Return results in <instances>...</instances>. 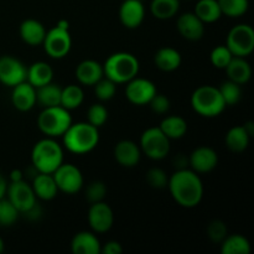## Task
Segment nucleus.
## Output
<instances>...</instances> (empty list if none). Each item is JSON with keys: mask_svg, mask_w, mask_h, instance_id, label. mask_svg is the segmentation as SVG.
Masks as SVG:
<instances>
[{"mask_svg": "<svg viewBox=\"0 0 254 254\" xmlns=\"http://www.w3.org/2000/svg\"><path fill=\"white\" fill-rule=\"evenodd\" d=\"M10 179H11V183H16V181L24 180V174L20 170H12L10 173Z\"/></svg>", "mask_w": 254, "mask_h": 254, "instance_id": "obj_48", "label": "nucleus"}, {"mask_svg": "<svg viewBox=\"0 0 254 254\" xmlns=\"http://www.w3.org/2000/svg\"><path fill=\"white\" fill-rule=\"evenodd\" d=\"M207 235L210 240L215 243H221L227 236V227L225 222L220 220L211 221L207 227Z\"/></svg>", "mask_w": 254, "mask_h": 254, "instance_id": "obj_42", "label": "nucleus"}, {"mask_svg": "<svg viewBox=\"0 0 254 254\" xmlns=\"http://www.w3.org/2000/svg\"><path fill=\"white\" fill-rule=\"evenodd\" d=\"M146 181H148V184L151 188L160 190V189L168 188L169 178L163 169L151 168L150 170L146 173Z\"/></svg>", "mask_w": 254, "mask_h": 254, "instance_id": "obj_41", "label": "nucleus"}, {"mask_svg": "<svg viewBox=\"0 0 254 254\" xmlns=\"http://www.w3.org/2000/svg\"><path fill=\"white\" fill-rule=\"evenodd\" d=\"M145 17V9L140 0H124L119 9V19L128 29H136Z\"/></svg>", "mask_w": 254, "mask_h": 254, "instance_id": "obj_16", "label": "nucleus"}, {"mask_svg": "<svg viewBox=\"0 0 254 254\" xmlns=\"http://www.w3.org/2000/svg\"><path fill=\"white\" fill-rule=\"evenodd\" d=\"M103 76V66L94 60H84L76 68L77 79L83 86H94Z\"/></svg>", "mask_w": 254, "mask_h": 254, "instance_id": "obj_20", "label": "nucleus"}, {"mask_svg": "<svg viewBox=\"0 0 254 254\" xmlns=\"http://www.w3.org/2000/svg\"><path fill=\"white\" fill-rule=\"evenodd\" d=\"M149 106L150 108L153 109V112L158 114H164L170 109V101L166 96L164 94H158L156 93L155 96L151 98V101L149 102Z\"/></svg>", "mask_w": 254, "mask_h": 254, "instance_id": "obj_43", "label": "nucleus"}, {"mask_svg": "<svg viewBox=\"0 0 254 254\" xmlns=\"http://www.w3.org/2000/svg\"><path fill=\"white\" fill-rule=\"evenodd\" d=\"M62 136L67 150L78 155L92 151L98 145L99 141L98 128L89 124L88 122L72 123Z\"/></svg>", "mask_w": 254, "mask_h": 254, "instance_id": "obj_2", "label": "nucleus"}, {"mask_svg": "<svg viewBox=\"0 0 254 254\" xmlns=\"http://www.w3.org/2000/svg\"><path fill=\"white\" fill-rule=\"evenodd\" d=\"M24 215L26 216V217L29 218V220L35 221V220H39V218L41 217L42 211H41V208H40V206L37 205V203H35V205L32 206V207L30 208L29 211H26V212L24 213Z\"/></svg>", "mask_w": 254, "mask_h": 254, "instance_id": "obj_45", "label": "nucleus"}, {"mask_svg": "<svg viewBox=\"0 0 254 254\" xmlns=\"http://www.w3.org/2000/svg\"><path fill=\"white\" fill-rule=\"evenodd\" d=\"M140 146L131 140H122L114 148V158L124 168H134L140 160Z\"/></svg>", "mask_w": 254, "mask_h": 254, "instance_id": "obj_19", "label": "nucleus"}, {"mask_svg": "<svg viewBox=\"0 0 254 254\" xmlns=\"http://www.w3.org/2000/svg\"><path fill=\"white\" fill-rule=\"evenodd\" d=\"M217 153L210 146H198L189 156V165L198 174L210 173L217 166Z\"/></svg>", "mask_w": 254, "mask_h": 254, "instance_id": "obj_15", "label": "nucleus"}, {"mask_svg": "<svg viewBox=\"0 0 254 254\" xmlns=\"http://www.w3.org/2000/svg\"><path fill=\"white\" fill-rule=\"evenodd\" d=\"M101 243L92 232H79L72 238L71 251L74 254H99Z\"/></svg>", "mask_w": 254, "mask_h": 254, "instance_id": "obj_23", "label": "nucleus"}, {"mask_svg": "<svg viewBox=\"0 0 254 254\" xmlns=\"http://www.w3.org/2000/svg\"><path fill=\"white\" fill-rule=\"evenodd\" d=\"M2 251H4V242H2V240L0 238V253H1Z\"/></svg>", "mask_w": 254, "mask_h": 254, "instance_id": "obj_51", "label": "nucleus"}, {"mask_svg": "<svg viewBox=\"0 0 254 254\" xmlns=\"http://www.w3.org/2000/svg\"><path fill=\"white\" fill-rule=\"evenodd\" d=\"M222 15L228 17H240L247 12L250 1L248 0H217Z\"/></svg>", "mask_w": 254, "mask_h": 254, "instance_id": "obj_34", "label": "nucleus"}, {"mask_svg": "<svg viewBox=\"0 0 254 254\" xmlns=\"http://www.w3.org/2000/svg\"><path fill=\"white\" fill-rule=\"evenodd\" d=\"M174 165H176L178 170L186 169V166L189 165V158H185L184 154H178V155L174 158Z\"/></svg>", "mask_w": 254, "mask_h": 254, "instance_id": "obj_46", "label": "nucleus"}, {"mask_svg": "<svg viewBox=\"0 0 254 254\" xmlns=\"http://www.w3.org/2000/svg\"><path fill=\"white\" fill-rule=\"evenodd\" d=\"M26 76L27 68L20 60L7 55L0 57V83L12 88L26 81Z\"/></svg>", "mask_w": 254, "mask_h": 254, "instance_id": "obj_11", "label": "nucleus"}, {"mask_svg": "<svg viewBox=\"0 0 254 254\" xmlns=\"http://www.w3.org/2000/svg\"><path fill=\"white\" fill-rule=\"evenodd\" d=\"M57 27H60V29H64V30H68L69 27V24L68 21H66V20H60L59 22H57L56 25Z\"/></svg>", "mask_w": 254, "mask_h": 254, "instance_id": "obj_50", "label": "nucleus"}, {"mask_svg": "<svg viewBox=\"0 0 254 254\" xmlns=\"http://www.w3.org/2000/svg\"><path fill=\"white\" fill-rule=\"evenodd\" d=\"M42 45H44L45 51L50 57L56 60L64 59L68 55L69 50H71V35H69L68 30L55 26L54 29L46 32Z\"/></svg>", "mask_w": 254, "mask_h": 254, "instance_id": "obj_10", "label": "nucleus"}, {"mask_svg": "<svg viewBox=\"0 0 254 254\" xmlns=\"http://www.w3.org/2000/svg\"><path fill=\"white\" fill-rule=\"evenodd\" d=\"M232 52H231L230 50H228V47L225 46V45H220V46L215 47L210 54L211 64H212L216 68L220 69H225L226 67H227V64H230L231 60H232Z\"/></svg>", "mask_w": 254, "mask_h": 254, "instance_id": "obj_37", "label": "nucleus"}, {"mask_svg": "<svg viewBox=\"0 0 254 254\" xmlns=\"http://www.w3.org/2000/svg\"><path fill=\"white\" fill-rule=\"evenodd\" d=\"M251 136L246 131L245 127H233L226 135V145L233 153H242L250 145Z\"/></svg>", "mask_w": 254, "mask_h": 254, "instance_id": "obj_30", "label": "nucleus"}, {"mask_svg": "<svg viewBox=\"0 0 254 254\" xmlns=\"http://www.w3.org/2000/svg\"><path fill=\"white\" fill-rule=\"evenodd\" d=\"M191 107L201 117H218L227 106L218 88L213 86H201L191 96Z\"/></svg>", "mask_w": 254, "mask_h": 254, "instance_id": "obj_5", "label": "nucleus"}, {"mask_svg": "<svg viewBox=\"0 0 254 254\" xmlns=\"http://www.w3.org/2000/svg\"><path fill=\"white\" fill-rule=\"evenodd\" d=\"M107 195V186L103 181H93L86 189V198L89 203L101 202Z\"/></svg>", "mask_w": 254, "mask_h": 254, "instance_id": "obj_40", "label": "nucleus"}, {"mask_svg": "<svg viewBox=\"0 0 254 254\" xmlns=\"http://www.w3.org/2000/svg\"><path fill=\"white\" fill-rule=\"evenodd\" d=\"M84 93L83 89L76 84H69L61 91V104L60 106L66 108L67 111L76 109L83 103Z\"/></svg>", "mask_w": 254, "mask_h": 254, "instance_id": "obj_33", "label": "nucleus"}, {"mask_svg": "<svg viewBox=\"0 0 254 254\" xmlns=\"http://www.w3.org/2000/svg\"><path fill=\"white\" fill-rule=\"evenodd\" d=\"M71 124L72 118L69 111L61 106L44 108L37 119L40 130L49 138L62 136Z\"/></svg>", "mask_w": 254, "mask_h": 254, "instance_id": "obj_6", "label": "nucleus"}, {"mask_svg": "<svg viewBox=\"0 0 254 254\" xmlns=\"http://www.w3.org/2000/svg\"><path fill=\"white\" fill-rule=\"evenodd\" d=\"M117 83H114L112 79L103 78L102 77L96 84H94V94L99 101H109L116 96Z\"/></svg>", "mask_w": 254, "mask_h": 254, "instance_id": "obj_36", "label": "nucleus"}, {"mask_svg": "<svg viewBox=\"0 0 254 254\" xmlns=\"http://www.w3.org/2000/svg\"><path fill=\"white\" fill-rule=\"evenodd\" d=\"M243 127H245V129H246V131L248 133V135L250 136L254 135V123L253 122H247V123H246Z\"/></svg>", "mask_w": 254, "mask_h": 254, "instance_id": "obj_49", "label": "nucleus"}, {"mask_svg": "<svg viewBox=\"0 0 254 254\" xmlns=\"http://www.w3.org/2000/svg\"><path fill=\"white\" fill-rule=\"evenodd\" d=\"M6 191H7V183H6V180H5L4 176L0 174V200L5 197V195H6Z\"/></svg>", "mask_w": 254, "mask_h": 254, "instance_id": "obj_47", "label": "nucleus"}, {"mask_svg": "<svg viewBox=\"0 0 254 254\" xmlns=\"http://www.w3.org/2000/svg\"><path fill=\"white\" fill-rule=\"evenodd\" d=\"M233 56L247 57L254 50V30L248 24H238L230 30L227 44Z\"/></svg>", "mask_w": 254, "mask_h": 254, "instance_id": "obj_8", "label": "nucleus"}, {"mask_svg": "<svg viewBox=\"0 0 254 254\" xmlns=\"http://www.w3.org/2000/svg\"><path fill=\"white\" fill-rule=\"evenodd\" d=\"M221 253L222 254H250L251 245L246 237L241 235L226 236L221 242Z\"/></svg>", "mask_w": 254, "mask_h": 254, "instance_id": "obj_31", "label": "nucleus"}, {"mask_svg": "<svg viewBox=\"0 0 254 254\" xmlns=\"http://www.w3.org/2000/svg\"><path fill=\"white\" fill-rule=\"evenodd\" d=\"M178 30L181 36L190 41L202 39L205 34V24L195 15V12H185L178 19Z\"/></svg>", "mask_w": 254, "mask_h": 254, "instance_id": "obj_17", "label": "nucleus"}, {"mask_svg": "<svg viewBox=\"0 0 254 254\" xmlns=\"http://www.w3.org/2000/svg\"><path fill=\"white\" fill-rule=\"evenodd\" d=\"M7 200L16 207L20 213H25L36 203V196L31 185L24 180L11 183L7 186Z\"/></svg>", "mask_w": 254, "mask_h": 254, "instance_id": "obj_12", "label": "nucleus"}, {"mask_svg": "<svg viewBox=\"0 0 254 254\" xmlns=\"http://www.w3.org/2000/svg\"><path fill=\"white\" fill-rule=\"evenodd\" d=\"M104 76L114 83H127L139 72V61L133 54L116 52L106 60L103 64Z\"/></svg>", "mask_w": 254, "mask_h": 254, "instance_id": "obj_4", "label": "nucleus"}, {"mask_svg": "<svg viewBox=\"0 0 254 254\" xmlns=\"http://www.w3.org/2000/svg\"><path fill=\"white\" fill-rule=\"evenodd\" d=\"M61 91L57 84L52 82L36 88V102L44 108L56 107L61 104Z\"/></svg>", "mask_w": 254, "mask_h": 254, "instance_id": "obj_27", "label": "nucleus"}, {"mask_svg": "<svg viewBox=\"0 0 254 254\" xmlns=\"http://www.w3.org/2000/svg\"><path fill=\"white\" fill-rule=\"evenodd\" d=\"M122 252H123V247L121 246V243L116 242V241H109L103 248H101V253L103 254H121Z\"/></svg>", "mask_w": 254, "mask_h": 254, "instance_id": "obj_44", "label": "nucleus"}, {"mask_svg": "<svg viewBox=\"0 0 254 254\" xmlns=\"http://www.w3.org/2000/svg\"><path fill=\"white\" fill-rule=\"evenodd\" d=\"M159 128L170 140L171 139H180L188 131V123L183 117L170 116L161 121Z\"/></svg>", "mask_w": 254, "mask_h": 254, "instance_id": "obj_28", "label": "nucleus"}, {"mask_svg": "<svg viewBox=\"0 0 254 254\" xmlns=\"http://www.w3.org/2000/svg\"><path fill=\"white\" fill-rule=\"evenodd\" d=\"M12 106L20 112H27L36 104V88L27 81L12 87Z\"/></svg>", "mask_w": 254, "mask_h": 254, "instance_id": "obj_18", "label": "nucleus"}, {"mask_svg": "<svg viewBox=\"0 0 254 254\" xmlns=\"http://www.w3.org/2000/svg\"><path fill=\"white\" fill-rule=\"evenodd\" d=\"M52 175L57 189L64 193L73 195L83 188V175L81 170L72 164L62 163Z\"/></svg>", "mask_w": 254, "mask_h": 254, "instance_id": "obj_9", "label": "nucleus"}, {"mask_svg": "<svg viewBox=\"0 0 254 254\" xmlns=\"http://www.w3.org/2000/svg\"><path fill=\"white\" fill-rule=\"evenodd\" d=\"M156 94V87L151 81L146 78L134 77L127 82L126 97L130 103L135 106H145L149 104L154 96Z\"/></svg>", "mask_w": 254, "mask_h": 254, "instance_id": "obj_13", "label": "nucleus"}, {"mask_svg": "<svg viewBox=\"0 0 254 254\" xmlns=\"http://www.w3.org/2000/svg\"><path fill=\"white\" fill-rule=\"evenodd\" d=\"M140 150L153 160H161L169 155L170 139L160 130L159 127L149 128L141 134Z\"/></svg>", "mask_w": 254, "mask_h": 254, "instance_id": "obj_7", "label": "nucleus"}, {"mask_svg": "<svg viewBox=\"0 0 254 254\" xmlns=\"http://www.w3.org/2000/svg\"><path fill=\"white\" fill-rule=\"evenodd\" d=\"M225 69L227 72L228 79L237 84L247 83L252 77V68L245 57L233 56Z\"/></svg>", "mask_w": 254, "mask_h": 254, "instance_id": "obj_24", "label": "nucleus"}, {"mask_svg": "<svg viewBox=\"0 0 254 254\" xmlns=\"http://www.w3.org/2000/svg\"><path fill=\"white\" fill-rule=\"evenodd\" d=\"M46 32L44 25L35 19H27L20 25V36L22 41L30 46L41 45L46 36Z\"/></svg>", "mask_w": 254, "mask_h": 254, "instance_id": "obj_22", "label": "nucleus"}, {"mask_svg": "<svg viewBox=\"0 0 254 254\" xmlns=\"http://www.w3.org/2000/svg\"><path fill=\"white\" fill-rule=\"evenodd\" d=\"M19 211L9 200H0V225L11 226L16 222L19 217Z\"/></svg>", "mask_w": 254, "mask_h": 254, "instance_id": "obj_38", "label": "nucleus"}, {"mask_svg": "<svg viewBox=\"0 0 254 254\" xmlns=\"http://www.w3.org/2000/svg\"><path fill=\"white\" fill-rule=\"evenodd\" d=\"M169 191L174 200L185 208L196 207L202 201L203 185L197 173L181 169L169 178Z\"/></svg>", "mask_w": 254, "mask_h": 254, "instance_id": "obj_1", "label": "nucleus"}, {"mask_svg": "<svg viewBox=\"0 0 254 254\" xmlns=\"http://www.w3.org/2000/svg\"><path fill=\"white\" fill-rule=\"evenodd\" d=\"M195 15L203 24H211L222 16V11L217 0H198L195 6Z\"/></svg>", "mask_w": 254, "mask_h": 254, "instance_id": "obj_29", "label": "nucleus"}, {"mask_svg": "<svg viewBox=\"0 0 254 254\" xmlns=\"http://www.w3.org/2000/svg\"><path fill=\"white\" fill-rule=\"evenodd\" d=\"M31 163L39 173L54 174L64 163V150L52 138L42 139L32 148Z\"/></svg>", "mask_w": 254, "mask_h": 254, "instance_id": "obj_3", "label": "nucleus"}, {"mask_svg": "<svg viewBox=\"0 0 254 254\" xmlns=\"http://www.w3.org/2000/svg\"><path fill=\"white\" fill-rule=\"evenodd\" d=\"M31 188L34 190L35 196L45 201H50L55 198L57 192H59V189H57L52 174L37 173L32 179Z\"/></svg>", "mask_w": 254, "mask_h": 254, "instance_id": "obj_21", "label": "nucleus"}, {"mask_svg": "<svg viewBox=\"0 0 254 254\" xmlns=\"http://www.w3.org/2000/svg\"><path fill=\"white\" fill-rule=\"evenodd\" d=\"M154 61H155L156 67L161 71L173 72L180 67L183 59L178 50L173 49V47H163V49L158 50L154 56Z\"/></svg>", "mask_w": 254, "mask_h": 254, "instance_id": "obj_26", "label": "nucleus"}, {"mask_svg": "<svg viewBox=\"0 0 254 254\" xmlns=\"http://www.w3.org/2000/svg\"><path fill=\"white\" fill-rule=\"evenodd\" d=\"M221 96H222L223 101H225L226 106H235L240 102L241 97H242V89H241V84L235 83L232 81H226L218 88Z\"/></svg>", "mask_w": 254, "mask_h": 254, "instance_id": "obj_35", "label": "nucleus"}, {"mask_svg": "<svg viewBox=\"0 0 254 254\" xmlns=\"http://www.w3.org/2000/svg\"><path fill=\"white\" fill-rule=\"evenodd\" d=\"M87 118H88L89 124L94 126L96 128H99L108 119V111L103 104H92L88 109V113H87Z\"/></svg>", "mask_w": 254, "mask_h": 254, "instance_id": "obj_39", "label": "nucleus"}, {"mask_svg": "<svg viewBox=\"0 0 254 254\" xmlns=\"http://www.w3.org/2000/svg\"><path fill=\"white\" fill-rule=\"evenodd\" d=\"M180 7V0H153L150 11L156 19L168 20L175 16Z\"/></svg>", "mask_w": 254, "mask_h": 254, "instance_id": "obj_32", "label": "nucleus"}, {"mask_svg": "<svg viewBox=\"0 0 254 254\" xmlns=\"http://www.w3.org/2000/svg\"><path fill=\"white\" fill-rule=\"evenodd\" d=\"M88 223L94 232H108L114 223L113 211L109 205L103 201L92 203L88 210Z\"/></svg>", "mask_w": 254, "mask_h": 254, "instance_id": "obj_14", "label": "nucleus"}, {"mask_svg": "<svg viewBox=\"0 0 254 254\" xmlns=\"http://www.w3.org/2000/svg\"><path fill=\"white\" fill-rule=\"evenodd\" d=\"M52 77H54V69L46 62H35L27 68L26 81L35 88L52 82Z\"/></svg>", "mask_w": 254, "mask_h": 254, "instance_id": "obj_25", "label": "nucleus"}]
</instances>
